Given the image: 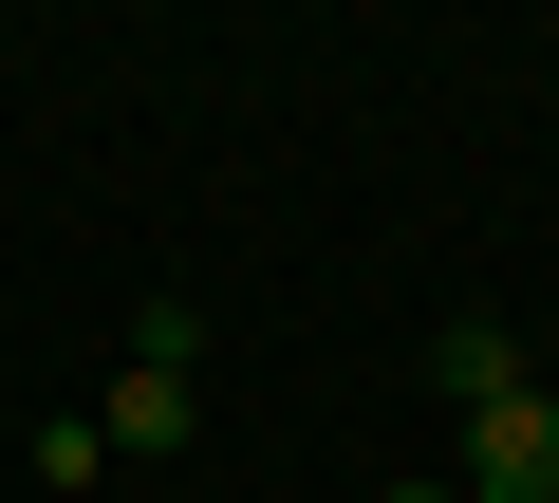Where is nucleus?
<instances>
[{"label":"nucleus","mask_w":559,"mask_h":503,"mask_svg":"<svg viewBox=\"0 0 559 503\" xmlns=\"http://www.w3.org/2000/svg\"><path fill=\"white\" fill-rule=\"evenodd\" d=\"M466 503H559V392L522 373L503 410H466V466H448Z\"/></svg>","instance_id":"obj_2"},{"label":"nucleus","mask_w":559,"mask_h":503,"mask_svg":"<svg viewBox=\"0 0 559 503\" xmlns=\"http://www.w3.org/2000/svg\"><path fill=\"white\" fill-rule=\"evenodd\" d=\"M112 447H187L205 429V373H187V299H150L131 318V373H112V410H94Z\"/></svg>","instance_id":"obj_1"},{"label":"nucleus","mask_w":559,"mask_h":503,"mask_svg":"<svg viewBox=\"0 0 559 503\" xmlns=\"http://www.w3.org/2000/svg\"><path fill=\"white\" fill-rule=\"evenodd\" d=\"M429 392H448V410H503V392H522V336H503V318H448V336H429Z\"/></svg>","instance_id":"obj_3"},{"label":"nucleus","mask_w":559,"mask_h":503,"mask_svg":"<svg viewBox=\"0 0 559 503\" xmlns=\"http://www.w3.org/2000/svg\"><path fill=\"white\" fill-rule=\"evenodd\" d=\"M373 503H466V484H373Z\"/></svg>","instance_id":"obj_4"}]
</instances>
